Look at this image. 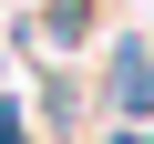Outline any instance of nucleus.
Here are the masks:
<instances>
[{"mask_svg":"<svg viewBox=\"0 0 154 144\" xmlns=\"http://www.w3.org/2000/svg\"><path fill=\"white\" fill-rule=\"evenodd\" d=\"M113 103H123V113H154V52H144V41L113 52Z\"/></svg>","mask_w":154,"mask_h":144,"instance_id":"f257e3e1","label":"nucleus"}]
</instances>
